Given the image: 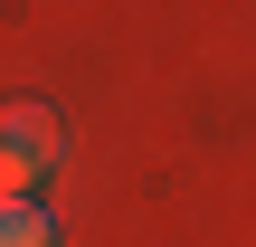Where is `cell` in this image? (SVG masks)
<instances>
[{
  "mask_svg": "<svg viewBox=\"0 0 256 247\" xmlns=\"http://www.w3.org/2000/svg\"><path fill=\"white\" fill-rule=\"evenodd\" d=\"M0 152H10V162H28V171L48 181V171L66 162V124H57V105L10 95V105H0Z\"/></svg>",
  "mask_w": 256,
  "mask_h": 247,
  "instance_id": "1",
  "label": "cell"
},
{
  "mask_svg": "<svg viewBox=\"0 0 256 247\" xmlns=\"http://www.w3.org/2000/svg\"><path fill=\"white\" fill-rule=\"evenodd\" d=\"M0 200H38V171H28V162H10V152H0Z\"/></svg>",
  "mask_w": 256,
  "mask_h": 247,
  "instance_id": "3",
  "label": "cell"
},
{
  "mask_svg": "<svg viewBox=\"0 0 256 247\" xmlns=\"http://www.w3.org/2000/svg\"><path fill=\"white\" fill-rule=\"evenodd\" d=\"M0 247H57V219L38 200H0Z\"/></svg>",
  "mask_w": 256,
  "mask_h": 247,
  "instance_id": "2",
  "label": "cell"
}]
</instances>
